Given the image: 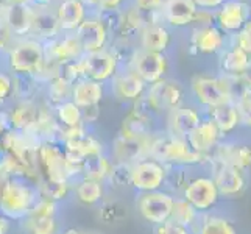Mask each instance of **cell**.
<instances>
[{"label": "cell", "instance_id": "42", "mask_svg": "<svg viewBox=\"0 0 251 234\" xmlns=\"http://www.w3.org/2000/svg\"><path fill=\"white\" fill-rule=\"evenodd\" d=\"M83 2L88 6L89 13L99 14V13H106V11L124 10L129 0H83Z\"/></svg>", "mask_w": 251, "mask_h": 234}, {"label": "cell", "instance_id": "55", "mask_svg": "<svg viewBox=\"0 0 251 234\" xmlns=\"http://www.w3.org/2000/svg\"><path fill=\"white\" fill-rule=\"evenodd\" d=\"M13 228V222L6 219L3 214H0V234H10Z\"/></svg>", "mask_w": 251, "mask_h": 234}, {"label": "cell", "instance_id": "30", "mask_svg": "<svg viewBox=\"0 0 251 234\" xmlns=\"http://www.w3.org/2000/svg\"><path fill=\"white\" fill-rule=\"evenodd\" d=\"M39 99L14 100L11 105L6 108L8 116H10V122H11V130H16V131H30L38 117Z\"/></svg>", "mask_w": 251, "mask_h": 234}, {"label": "cell", "instance_id": "48", "mask_svg": "<svg viewBox=\"0 0 251 234\" xmlns=\"http://www.w3.org/2000/svg\"><path fill=\"white\" fill-rule=\"evenodd\" d=\"M215 22V13L211 10H203V8H198L194 21H192V27L194 28H206V27H212Z\"/></svg>", "mask_w": 251, "mask_h": 234}, {"label": "cell", "instance_id": "2", "mask_svg": "<svg viewBox=\"0 0 251 234\" xmlns=\"http://www.w3.org/2000/svg\"><path fill=\"white\" fill-rule=\"evenodd\" d=\"M149 156L166 164L167 167H204L211 161L207 156L197 153L187 139L173 136L164 128L151 136Z\"/></svg>", "mask_w": 251, "mask_h": 234}, {"label": "cell", "instance_id": "20", "mask_svg": "<svg viewBox=\"0 0 251 234\" xmlns=\"http://www.w3.org/2000/svg\"><path fill=\"white\" fill-rule=\"evenodd\" d=\"M194 234H239V225L228 211L220 208L200 215L192 230Z\"/></svg>", "mask_w": 251, "mask_h": 234}, {"label": "cell", "instance_id": "58", "mask_svg": "<svg viewBox=\"0 0 251 234\" xmlns=\"http://www.w3.org/2000/svg\"><path fill=\"white\" fill-rule=\"evenodd\" d=\"M8 8H10V3H8V0H0V19H5Z\"/></svg>", "mask_w": 251, "mask_h": 234}, {"label": "cell", "instance_id": "9", "mask_svg": "<svg viewBox=\"0 0 251 234\" xmlns=\"http://www.w3.org/2000/svg\"><path fill=\"white\" fill-rule=\"evenodd\" d=\"M207 170H209L214 183L217 186L222 202L237 200V198H242L250 190L251 177L234 166L217 161H209Z\"/></svg>", "mask_w": 251, "mask_h": 234}, {"label": "cell", "instance_id": "17", "mask_svg": "<svg viewBox=\"0 0 251 234\" xmlns=\"http://www.w3.org/2000/svg\"><path fill=\"white\" fill-rule=\"evenodd\" d=\"M75 36L78 39L83 53H92V52H99L109 47V33L103 22L99 19L97 14H91L80 24V27L76 28Z\"/></svg>", "mask_w": 251, "mask_h": 234}, {"label": "cell", "instance_id": "24", "mask_svg": "<svg viewBox=\"0 0 251 234\" xmlns=\"http://www.w3.org/2000/svg\"><path fill=\"white\" fill-rule=\"evenodd\" d=\"M63 33L59 27L58 17L55 14L53 6H34V16L31 24V38H36L42 42H47L50 39H55Z\"/></svg>", "mask_w": 251, "mask_h": 234}, {"label": "cell", "instance_id": "49", "mask_svg": "<svg viewBox=\"0 0 251 234\" xmlns=\"http://www.w3.org/2000/svg\"><path fill=\"white\" fill-rule=\"evenodd\" d=\"M236 46L245 50L251 56V21H248L236 34Z\"/></svg>", "mask_w": 251, "mask_h": 234}, {"label": "cell", "instance_id": "19", "mask_svg": "<svg viewBox=\"0 0 251 234\" xmlns=\"http://www.w3.org/2000/svg\"><path fill=\"white\" fill-rule=\"evenodd\" d=\"M46 59L58 66L80 59L84 53L75 33H61L55 39L44 42Z\"/></svg>", "mask_w": 251, "mask_h": 234}, {"label": "cell", "instance_id": "1", "mask_svg": "<svg viewBox=\"0 0 251 234\" xmlns=\"http://www.w3.org/2000/svg\"><path fill=\"white\" fill-rule=\"evenodd\" d=\"M41 197L36 181L25 175H13L0 184V214L13 223H19L31 212Z\"/></svg>", "mask_w": 251, "mask_h": 234}, {"label": "cell", "instance_id": "26", "mask_svg": "<svg viewBox=\"0 0 251 234\" xmlns=\"http://www.w3.org/2000/svg\"><path fill=\"white\" fill-rule=\"evenodd\" d=\"M55 14L63 33H74L89 16V10L83 0H59L55 3Z\"/></svg>", "mask_w": 251, "mask_h": 234}, {"label": "cell", "instance_id": "23", "mask_svg": "<svg viewBox=\"0 0 251 234\" xmlns=\"http://www.w3.org/2000/svg\"><path fill=\"white\" fill-rule=\"evenodd\" d=\"M106 94H108L106 84L94 81L91 78L84 77L72 84L71 100L80 109H84L91 106H100V103L106 97Z\"/></svg>", "mask_w": 251, "mask_h": 234}, {"label": "cell", "instance_id": "4", "mask_svg": "<svg viewBox=\"0 0 251 234\" xmlns=\"http://www.w3.org/2000/svg\"><path fill=\"white\" fill-rule=\"evenodd\" d=\"M38 170L41 178L53 183H74L83 177V162H74L67 158L63 144L44 141L38 149Z\"/></svg>", "mask_w": 251, "mask_h": 234}, {"label": "cell", "instance_id": "5", "mask_svg": "<svg viewBox=\"0 0 251 234\" xmlns=\"http://www.w3.org/2000/svg\"><path fill=\"white\" fill-rule=\"evenodd\" d=\"M186 102H187L186 86L178 80L166 77L156 83L147 86V91L141 100V105L149 112H151L162 125L164 117L170 111L181 106Z\"/></svg>", "mask_w": 251, "mask_h": 234}, {"label": "cell", "instance_id": "33", "mask_svg": "<svg viewBox=\"0 0 251 234\" xmlns=\"http://www.w3.org/2000/svg\"><path fill=\"white\" fill-rule=\"evenodd\" d=\"M95 214L101 223L116 227V225H122L128 219V206L119 197L106 195L105 200L95 208Z\"/></svg>", "mask_w": 251, "mask_h": 234}, {"label": "cell", "instance_id": "35", "mask_svg": "<svg viewBox=\"0 0 251 234\" xmlns=\"http://www.w3.org/2000/svg\"><path fill=\"white\" fill-rule=\"evenodd\" d=\"M17 225L24 234H61L64 228L59 217H39V215H27Z\"/></svg>", "mask_w": 251, "mask_h": 234}, {"label": "cell", "instance_id": "50", "mask_svg": "<svg viewBox=\"0 0 251 234\" xmlns=\"http://www.w3.org/2000/svg\"><path fill=\"white\" fill-rule=\"evenodd\" d=\"M164 2H166V0H129L128 3L145 13H156V11H161Z\"/></svg>", "mask_w": 251, "mask_h": 234}, {"label": "cell", "instance_id": "41", "mask_svg": "<svg viewBox=\"0 0 251 234\" xmlns=\"http://www.w3.org/2000/svg\"><path fill=\"white\" fill-rule=\"evenodd\" d=\"M14 100L13 75L5 67H0V108H8Z\"/></svg>", "mask_w": 251, "mask_h": 234}, {"label": "cell", "instance_id": "57", "mask_svg": "<svg viewBox=\"0 0 251 234\" xmlns=\"http://www.w3.org/2000/svg\"><path fill=\"white\" fill-rule=\"evenodd\" d=\"M240 78L244 80V83H245V86L250 89V92H251V67L248 69V71H245L244 74L240 75Z\"/></svg>", "mask_w": 251, "mask_h": 234}, {"label": "cell", "instance_id": "53", "mask_svg": "<svg viewBox=\"0 0 251 234\" xmlns=\"http://www.w3.org/2000/svg\"><path fill=\"white\" fill-rule=\"evenodd\" d=\"M61 234H105L94 228H80V227H64Z\"/></svg>", "mask_w": 251, "mask_h": 234}, {"label": "cell", "instance_id": "63", "mask_svg": "<svg viewBox=\"0 0 251 234\" xmlns=\"http://www.w3.org/2000/svg\"><path fill=\"white\" fill-rule=\"evenodd\" d=\"M56 2H59V0H56Z\"/></svg>", "mask_w": 251, "mask_h": 234}, {"label": "cell", "instance_id": "51", "mask_svg": "<svg viewBox=\"0 0 251 234\" xmlns=\"http://www.w3.org/2000/svg\"><path fill=\"white\" fill-rule=\"evenodd\" d=\"M83 112V122L91 127L92 124H95L100 117V106H91V108H84L81 109Z\"/></svg>", "mask_w": 251, "mask_h": 234}, {"label": "cell", "instance_id": "11", "mask_svg": "<svg viewBox=\"0 0 251 234\" xmlns=\"http://www.w3.org/2000/svg\"><path fill=\"white\" fill-rule=\"evenodd\" d=\"M147 86L149 84L142 81L131 69L120 67L119 72L106 84V88H108V94L116 102L126 106H131L142 100L147 91Z\"/></svg>", "mask_w": 251, "mask_h": 234}, {"label": "cell", "instance_id": "45", "mask_svg": "<svg viewBox=\"0 0 251 234\" xmlns=\"http://www.w3.org/2000/svg\"><path fill=\"white\" fill-rule=\"evenodd\" d=\"M234 105H236L237 112H239L242 128L248 130V131L251 133V94L244 99H240L239 102H236Z\"/></svg>", "mask_w": 251, "mask_h": 234}, {"label": "cell", "instance_id": "3", "mask_svg": "<svg viewBox=\"0 0 251 234\" xmlns=\"http://www.w3.org/2000/svg\"><path fill=\"white\" fill-rule=\"evenodd\" d=\"M3 59V67L11 75L39 78L46 66L44 42L36 38H17Z\"/></svg>", "mask_w": 251, "mask_h": 234}, {"label": "cell", "instance_id": "25", "mask_svg": "<svg viewBox=\"0 0 251 234\" xmlns=\"http://www.w3.org/2000/svg\"><path fill=\"white\" fill-rule=\"evenodd\" d=\"M189 47L192 55H215L225 47L223 33L215 25L206 28H194Z\"/></svg>", "mask_w": 251, "mask_h": 234}, {"label": "cell", "instance_id": "7", "mask_svg": "<svg viewBox=\"0 0 251 234\" xmlns=\"http://www.w3.org/2000/svg\"><path fill=\"white\" fill-rule=\"evenodd\" d=\"M175 198L176 197L169 192L167 189L151 190V192H139L134 194L133 206L136 212L139 214L141 220L153 228L170 220Z\"/></svg>", "mask_w": 251, "mask_h": 234}, {"label": "cell", "instance_id": "39", "mask_svg": "<svg viewBox=\"0 0 251 234\" xmlns=\"http://www.w3.org/2000/svg\"><path fill=\"white\" fill-rule=\"evenodd\" d=\"M38 187L41 197L50 198V200H53L59 205L67 202L69 198H72V183H69V181H66V183H53V181H47L44 178H41Z\"/></svg>", "mask_w": 251, "mask_h": 234}, {"label": "cell", "instance_id": "32", "mask_svg": "<svg viewBox=\"0 0 251 234\" xmlns=\"http://www.w3.org/2000/svg\"><path fill=\"white\" fill-rule=\"evenodd\" d=\"M34 16L33 5H21V6H10L5 16V22L17 38H27L31 33V24Z\"/></svg>", "mask_w": 251, "mask_h": 234}, {"label": "cell", "instance_id": "12", "mask_svg": "<svg viewBox=\"0 0 251 234\" xmlns=\"http://www.w3.org/2000/svg\"><path fill=\"white\" fill-rule=\"evenodd\" d=\"M162 125L159 120L154 117L151 112L147 111L141 102L136 105L128 106L122 122L119 127V133L124 137H131V139H139V137H149L161 130Z\"/></svg>", "mask_w": 251, "mask_h": 234}, {"label": "cell", "instance_id": "44", "mask_svg": "<svg viewBox=\"0 0 251 234\" xmlns=\"http://www.w3.org/2000/svg\"><path fill=\"white\" fill-rule=\"evenodd\" d=\"M59 203L46 197H39L36 205L28 215H39V217H59Z\"/></svg>", "mask_w": 251, "mask_h": 234}, {"label": "cell", "instance_id": "62", "mask_svg": "<svg viewBox=\"0 0 251 234\" xmlns=\"http://www.w3.org/2000/svg\"><path fill=\"white\" fill-rule=\"evenodd\" d=\"M0 184H2V181H0Z\"/></svg>", "mask_w": 251, "mask_h": 234}, {"label": "cell", "instance_id": "54", "mask_svg": "<svg viewBox=\"0 0 251 234\" xmlns=\"http://www.w3.org/2000/svg\"><path fill=\"white\" fill-rule=\"evenodd\" d=\"M198 8H203V10H211L214 11L215 8H220L226 0H194Z\"/></svg>", "mask_w": 251, "mask_h": 234}, {"label": "cell", "instance_id": "47", "mask_svg": "<svg viewBox=\"0 0 251 234\" xmlns=\"http://www.w3.org/2000/svg\"><path fill=\"white\" fill-rule=\"evenodd\" d=\"M153 234H194L187 227H183L173 220L169 222H164L158 227H153Z\"/></svg>", "mask_w": 251, "mask_h": 234}, {"label": "cell", "instance_id": "15", "mask_svg": "<svg viewBox=\"0 0 251 234\" xmlns=\"http://www.w3.org/2000/svg\"><path fill=\"white\" fill-rule=\"evenodd\" d=\"M211 161L229 164L251 177V144L237 136L223 139L211 155Z\"/></svg>", "mask_w": 251, "mask_h": 234}, {"label": "cell", "instance_id": "56", "mask_svg": "<svg viewBox=\"0 0 251 234\" xmlns=\"http://www.w3.org/2000/svg\"><path fill=\"white\" fill-rule=\"evenodd\" d=\"M56 0H31L33 6H53Z\"/></svg>", "mask_w": 251, "mask_h": 234}, {"label": "cell", "instance_id": "6", "mask_svg": "<svg viewBox=\"0 0 251 234\" xmlns=\"http://www.w3.org/2000/svg\"><path fill=\"white\" fill-rule=\"evenodd\" d=\"M179 197L184 198L189 205H192L200 214L217 209L223 203L207 166L192 169L190 178Z\"/></svg>", "mask_w": 251, "mask_h": 234}, {"label": "cell", "instance_id": "31", "mask_svg": "<svg viewBox=\"0 0 251 234\" xmlns=\"http://www.w3.org/2000/svg\"><path fill=\"white\" fill-rule=\"evenodd\" d=\"M206 116L212 120V122L215 124V127L219 128V131H220L223 139L236 137L237 131L242 128L237 108L232 102L209 109L206 112Z\"/></svg>", "mask_w": 251, "mask_h": 234}, {"label": "cell", "instance_id": "40", "mask_svg": "<svg viewBox=\"0 0 251 234\" xmlns=\"http://www.w3.org/2000/svg\"><path fill=\"white\" fill-rule=\"evenodd\" d=\"M106 189L112 190H125L129 187V164H116L112 166L108 180L105 181Z\"/></svg>", "mask_w": 251, "mask_h": 234}, {"label": "cell", "instance_id": "16", "mask_svg": "<svg viewBox=\"0 0 251 234\" xmlns=\"http://www.w3.org/2000/svg\"><path fill=\"white\" fill-rule=\"evenodd\" d=\"M83 66L86 78L103 84H108L120 69L119 59L109 47L83 55Z\"/></svg>", "mask_w": 251, "mask_h": 234}, {"label": "cell", "instance_id": "28", "mask_svg": "<svg viewBox=\"0 0 251 234\" xmlns=\"http://www.w3.org/2000/svg\"><path fill=\"white\" fill-rule=\"evenodd\" d=\"M172 46V33L167 25L154 24L144 28L136 38V47L154 53H167Z\"/></svg>", "mask_w": 251, "mask_h": 234}, {"label": "cell", "instance_id": "29", "mask_svg": "<svg viewBox=\"0 0 251 234\" xmlns=\"http://www.w3.org/2000/svg\"><path fill=\"white\" fill-rule=\"evenodd\" d=\"M250 8L240 0H226L219 13L215 14V22L223 31H239L250 21Z\"/></svg>", "mask_w": 251, "mask_h": 234}, {"label": "cell", "instance_id": "59", "mask_svg": "<svg viewBox=\"0 0 251 234\" xmlns=\"http://www.w3.org/2000/svg\"><path fill=\"white\" fill-rule=\"evenodd\" d=\"M10 6H21V5H31V0H8Z\"/></svg>", "mask_w": 251, "mask_h": 234}, {"label": "cell", "instance_id": "34", "mask_svg": "<svg viewBox=\"0 0 251 234\" xmlns=\"http://www.w3.org/2000/svg\"><path fill=\"white\" fill-rule=\"evenodd\" d=\"M251 67V56L239 46L226 49L220 56V74L223 75H242Z\"/></svg>", "mask_w": 251, "mask_h": 234}, {"label": "cell", "instance_id": "46", "mask_svg": "<svg viewBox=\"0 0 251 234\" xmlns=\"http://www.w3.org/2000/svg\"><path fill=\"white\" fill-rule=\"evenodd\" d=\"M14 41L16 36L13 34V31L10 30V27H8L3 19H0V58L5 56V53L10 50Z\"/></svg>", "mask_w": 251, "mask_h": 234}, {"label": "cell", "instance_id": "22", "mask_svg": "<svg viewBox=\"0 0 251 234\" xmlns=\"http://www.w3.org/2000/svg\"><path fill=\"white\" fill-rule=\"evenodd\" d=\"M198 10L194 0H166L161 8L162 24L173 28L189 27Z\"/></svg>", "mask_w": 251, "mask_h": 234}, {"label": "cell", "instance_id": "38", "mask_svg": "<svg viewBox=\"0 0 251 234\" xmlns=\"http://www.w3.org/2000/svg\"><path fill=\"white\" fill-rule=\"evenodd\" d=\"M200 215L201 214L198 212L192 205H189L184 198H181V197L175 198V205H173L170 220L183 225V227H187L190 231H192L198 219H200Z\"/></svg>", "mask_w": 251, "mask_h": 234}, {"label": "cell", "instance_id": "37", "mask_svg": "<svg viewBox=\"0 0 251 234\" xmlns=\"http://www.w3.org/2000/svg\"><path fill=\"white\" fill-rule=\"evenodd\" d=\"M53 112L56 122L63 128H75L80 125H86L83 122V112L72 100H66L59 105L53 106Z\"/></svg>", "mask_w": 251, "mask_h": 234}, {"label": "cell", "instance_id": "36", "mask_svg": "<svg viewBox=\"0 0 251 234\" xmlns=\"http://www.w3.org/2000/svg\"><path fill=\"white\" fill-rule=\"evenodd\" d=\"M71 94H72V83H69L63 77L56 75L42 86L41 97L50 106H56L66 100H71Z\"/></svg>", "mask_w": 251, "mask_h": 234}, {"label": "cell", "instance_id": "8", "mask_svg": "<svg viewBox=\"0 0 251 234\" xmlns=\"http://www.w3.org/2000/svg\"><path fill=\"white\" fill-rule=\"evenodd\" d=\"M189 92L190 97H192V103L201 111H204V114L212 108H217L231 102L222 75H195L190 80Z\"/></svg>", "mask_w": 251, "mask_h": 234}, {"label": "cell", "instance_id": "10", "mask_svg": "<svg viewBox=\"0 0 251 234\" xmlns=\"http://www.w3.org/2000/svg\"><path fill=\"white\" fill-rule=\"evenodd\" d=\"M169 167L158 159L142 158L129 164V187L134 194L166 189Z\"/></svg>", "mask_w": 251, "mask_h": 234}, {"label": "cell", "instance_id": "60", "mask_svg": "<svg viewBox=\"0 0 251 234\" xmlns=\"http://www.w3.org/2000/svg\"><path fill=\"white\" fill-rule=\"evenodd\" d=\"M3 153H5V150H3V147H2V144H0V158L3 156Z\"/></svg>", "mask_w": 251, "mask_h": 234}, {"label": "cell", "instance_id": "21", "mask_svg": "<svg viewBox=\"0 0 251 234\" xmlns=\"http://www.w3.org/2000/svg\"><path fill=\"white\" fill-rule=\"evenodd\" d=\"M186 139L197 153L211 158V155L217 149V145L223 141V137L212 120L207 116H204V119L198 124V127L186 137Z\"/></svg>", "mask_w": 251, "mask_h": 234}, {"label": "cell", "instance_id": "27", "mask_svg": "<svg viewBox=\"0 0 251 234\" xmlns=\"http://www.w3.org/2000/svg\"><path fill=\"white\" fill-rule=\"evenodd\" d=\"M106 195L108 189L103 181L80 177L72 183V198L83 206L97 208Z\"/></svg>", "mask_w": 251, "mask_h": 234}, {"label": "cell", "instance_id": "14", "mask_svg": "<svg viewBox=\"0 0 251 234\" xmlns=\"http://www.w3.org/2000/svg\"><path fill=\"white\" fill-rule=\"evenodd\" d=\"M204 111H201L192 102H186L181 106L170 111L169 114L162 120V128L167 133L178 136V137H186L194 131L198 127V124L204 119Z\"/></svg>", "mask_w": 251, "mask_h": 234}, {"label": "cell", "instance_id": "61", "mask_svg": "<svg viewBox=\"0 0 251 234\" xmlns=\"http://www.w3.org/2000/svg\"><path fill=\"white\" fill-rule=\"evenodd\" d=\"M244 3H245L248 8H251V0H244Z\"/></svg>", "mask_w": 251, "mask_h": 234}, {"label": "cell", "instance_id": "52", "mask_svg": "<svg viewBox=\"0 0 251 234\" xmlns=\"http://www.w3.org/2000/svg\"><path fill=\"white\" fill-rule=\"evenodd\" d=\"M11 130L10 116H8L6 108H0V139Z\"/></svg>", "mask_w": 251, "mask_h": 234}, {"label": "cell", "instance_id": "43", "mask_svg": "<svg viewBox=\"0 0 251 234\" xmlns=\"http://www.w3.org/2000/svg\"><path fill=\"white\" fill-rule=\"evenodd\" d=\"M59 77H63L64 80H67L69 83H75L84 78V66H83V56L80 59H75V61L66 63L63 66H59Z\"/></svg>", "mask_w": 251, "mask_h": 234}, {"label": "cell", "instance_id": "13", "mask_svg": "<svg viewBox=\"0 0 251 234\" xmlns=\"http://www.w3.org/2000/svg\"><path fill=\"white\" fill-rule=\"evenodd\" d=\"M128 69H131L147 84H153L169 75L170 61L167 53H154V52L137 49L128 64Z\"/></svg>", "mask_w": 251, "mask_h": 234}, {"label": "cell", "instance_id": "18", "mask_svg": "<svg viewBox=\"0 0 251 234\" xmlns=\"http://www.w3.org/2000/svg\"><path fill=\"white\" fill-rule=\"evenodd\" d=\"M151 136L131 139V137H124L117 134L111 142V147L108 149V155L111 156L112 162H116V164H133L149 156Z\"/></svg>", "mask_w": 251, "mask_h": 234}]
</instances>
